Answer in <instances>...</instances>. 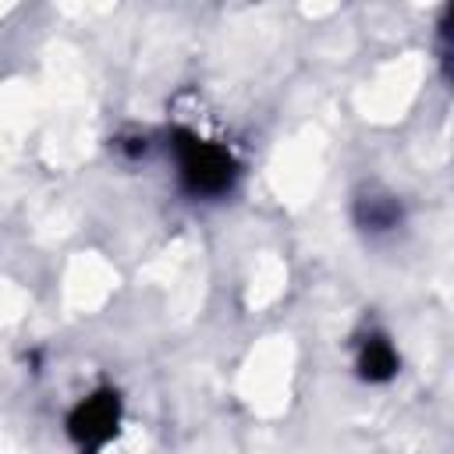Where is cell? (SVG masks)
Listing matches in <instances>:
<instances>
[{
	"label": "cell",
	"mask_w": 454,
	"mask_h": 454,
	"mask_svg": "<svg viewBox=\"0 0 454 454\" xmlns=\"http://www.w3.org/2000/svg\"><path fill=\"white\" fill-rule=\"evenodd\" d=\"M174 163L177 181L192 199H220L234 188L238 163L223 145H213L206 138H195L188 131L174 135Z\"/></svg>",
	"instance_id": "6da1fadb"
},
{
	"label": "cell",
	"mask_w": 454,
	"mask_h": 454,
	"mask_svg": "<svg viewBox=\"0 0 454 454\" xmlns=\"http://www.w3.org/2000/svg\"><path fill=\"white\" fill-rule=\"evenodd\" d=\"M117 422H121V401H117V394L103 390V394L85 397V401L71 411L67 433H71V440H74L82 450H99L103 443L114 440Z\"/></svg>",
	"instance_id": "7a4b0ae2"
},
{
	"label": "cell",
	"mask_w": 454,
	"mask_h": 454,
	"mask_svg": "<svg viewBox=\"0 0 454 454\" xmlns=\"http://www.w3.org/2000/svg\"><path fill=\"white\" fill-rule=\"evenodd\" d=\"M401 220H404L401 202H397L390 192L369 188V192H362V195L355 199V223H358L365 234H390V231L401 227Z\"/></svg>",
	"instance_id": "3957f363"
},
{
	"label": "cell",
	"mask_w": 454,
	"mask_h": 454,
	"mask_svg": "<svg viewBox=\"0 0 454 454\" xmlns=\"http://www.w3.org/2000/svg\"><path fill=\"white\" fill-rule=\"evenodd\" d=\"M397 365H401V358H397V351H394V344L387 337L372 333V337L362 340L358 358H355V369H358V376L365 383H387V380H394Z\"/></svg>",
	"instance_id": "277c9868"
}]
</instances>
